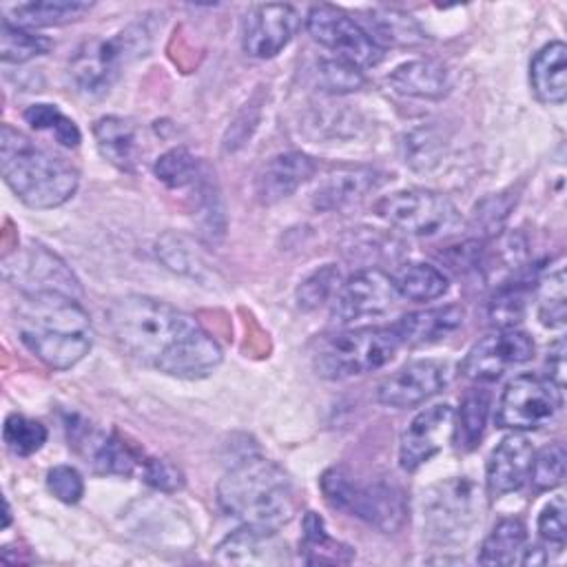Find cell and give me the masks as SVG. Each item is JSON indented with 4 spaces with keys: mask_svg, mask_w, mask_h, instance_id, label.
<instances>
[{
    "mask_svg": "<svg viewBox=\"0 0 567 567\" xmlns=\"http://www.w3.org/2000/svg\"><path fill=\"white\" fill-rule=\"evenodd\" d=\"M117 346L133 359L177 379H204L221 363L219 343L188 312L146 297L126 295L106 312Z\"/></svg>",
    "mask_w": 567,
    "mask_h": 567,
    "instance_id": "obj_1",
    "label": "cell"
},
{
    "mask_svg": "<svg viewBox=\"0 0 567 567\" xmlns=\"http://www.w3.org/2000/svg\"><path fill=\"white\" fill-rule=\"evenodd\" d=\"M16 328L24 348L53 370H69L89 354L93 326L80 299L64 295H22Z\"/></svg>",
    "mask_w": 567,
    "mask_h": 567,
    "instance_id": "obj_2",
    "label": "cell"
},
{
    "mask_svg": "<svg viewBox=\"0 0 567 567\" xmlns=\"http://www.w3.org/2000/svg\"><path fill=\"white\" fill-rule=\"evenodd\" d=\"M219 507L244 525L281 527L297 509L290 476L275 461L246 456L237 461L217 485Z\"/></svg>",
    "mask_w": 567,
    "mask_h": 567,
    "instance_id": "obj_3",
    "label": "cell"
},
{
    "mask_svg": "<svg viewBox=\"0 0 567 567\" xmlns=\"http://www.w3.org/2000/svg\"><path fill=\"white\" fill-rule=\"evenodd\" d=\"M0 171L13 195L40 210L62 206L80 184V175L69 162L44 151L11 124L0 128Z\"/></svg>",
    "mask_w": 567,
    "mask_h": 567,
    "instance_id": "obj_4",
    "label": "cell"
},
{
    "mask_svg": "<svg viewBox=\"0 0 567 567\" xmlns=\"http://www.w3.org/2000/svg\"><path fill=\"white\" fill-rule=\"evenodd\" d=\"M401 346L394 326H365L323 337L312 354L319 377L341 381L383 368Z\"/></svg>",
    "mask_w": 567,
    "mask_h": 567,
    "instance_id": "obj_5",
    "label": "cell"
},
{
    "mask_svg": "<svg viewBox=\"0 0 567 567\" xmlns=\"http://www.w3.org/2000/svg\"><path fill=\"white\" fill-rule=\"evenodd\" d=\"M151 47V33L144 24H128L111 38L86 40L71 58L69 73L82 95H104L122 71L144 55Z\"/></svg>",
    "mask_w": 567,
    "mask_h": 567,
    "instance_id": "obj_6",
    "label": "cell"
},
{
    "mask_svg": "<svg viewBox=\"0 0 567 567\" xmlns=\"http://www.w3.org/2000/svg\"><path fill=\"white\" fill-rule=\"evenodd\" d=\"M319 485L334 509L348 512L379 532H396L408 518L405 494L394 483L374 481L361 485L346 467H330L323 472Z\"/></svg>",
    "mask_w": 567,
    "mask_h": 567,
    "instance_id": "obj_7",
    "label": "cell"
},
{
    "mask_svg": "<svg viewBox=\"0 0 567 567\" xmlns=\"http://www.w3.org/2000/svg\"><path fill=\"white\" fill-rule=\"evenodd\" d=\"M374 213L399 228L416 237H436L458 226V208L441 193L427 188H405L381 197L374 204Z\"/></svg>",
    "mask_w": 567,
    "mask_h": 567,
    "instance_id": "obj_8",
    "label": "cell"
},
{
    "mask_svg": "<svg viewBox=\"0 0 567 567\" xmlns=\"http://www.w3.org/2000/svg\"><path fill=\"white\" fill-rule=\"evenodd\" d=\"M306 29L312 40L334 53V58L359 69L374 66L383 58V49L370 38L365 27L332 4L312 7L306 16Z\"/></svg>",
    "mask_w": 567,
    "mask_h": 567,
    "instance_id": "obj_9",
    "label": "cell"
},
{
    "mask_svg": "<svg viewBox=\"0 0 567 567\" xmlns=\"http://www.w3.org/2000/svg\"><path fill=\"white\" fill-rule=\"evenodd\" d=\"M563 405V390L547 377L532 372L514 377L496 405V425L507 430H538Z\"/></svg>",
    "mask_w": 567,
    "mask_h": 567,
    "instance_id": "obj_10",
    "label": "cell"
},
{
    "mask_svg": "<svg viewBox=\"0 0 567 567\" xmlns=\"http://www.w3.org/2000/svg\"><path fill=\"white\" fill-rule=\"evenodd\" d=\"M2 275L22 295H64L73 299L82 297L80 281L71 268L55 252L40 244L4 255Z\"/></svg>",
    "mask_w": 567,
    "mask_h": 567,
    "instance_id": "obj_11",
    "label": "cell"
},
{
    "mask_svg": "<svg viewBox=\"0 0 567 567\" xmlns=\"http://www.w3.org/2000/svg\"><path fill=\"white\" fill-rule=\"evenodd\" d=\"M476 520V489L467 478L439 483L423 498V525L436 540H458Z\"/></svg>",
    "mask_w": 567,
    "mask_h": 567,
    "instance_id": "obj_12",
    "label": "cell"
},
{
    "mask_svg": "<svg viewBox=\"0 0 567 567\" xmlns=\"http://www.w3.org/2000/svg\"><path fill=\"white\" fill-rule=\"evenodd\" d=\"M534 341L516 328H501L478 339L461 363V374L472 381H496L507 370L529 361Z\"/></svg>",
    "mask_w": 567,
    "mask_h": 567,
    "instance_id": "obj_13",
    "label": "cell"
},
{
    "mask_svg": "<svg viewBox=\"0 0 567 567\" xmlns=\"http://www.w3.org/2000/svg\"><path fill=\"white\" fill-rule=\"evenodd\" d=\"M392 277L379 268H363L346 279L332 297V319L352 323L368 317H381L396 303Z\"/></svg>",
    "mask_w": 567,
    "mask_h": 567,
    "instance_id": "obj_14",
    "label": "cell"
},
{
    "mask_svg": "<svg viewBox=\"0 0 567 567\" xmlns=\"http://www.w3.org/2000/svg\"><path fill=\"white\" fill-rule=\"evenodd\" d=\"M450 383V365L436 359H419L388 374L377 388V401L388 408H414L439 394Z\"/></svg>",
    "mask_w": 567,
    "mask_h": 567,
    "instance_id": "obj_15",
    "label": "cell"
},
{
    "mask_svg": "<svg viewBox=\"0 0 567 567\" xmlns=\"http://www.w3.org/2000/svg\"><path fill=\"white\" fill-rule=\"evenodd\" d=\"M454 408L436 403L421 410L403 430L399 441V465L414 472L454 439Z\"/></svg>",
    "mask_w": 567,
    "mask_h": 567,
    "instance_id": "obj_16",
    "label": "cell"
},
{
    "mask_svg": "<svg viewBox=\"0 0 567 567\" xmlns=\"http://www.w3.org/2000/svg\"><path fill=\"white\" fill-rule=\"evenodd\" d=\"M299 29V13L290 4H257L241 27V47L250 58L268 60L281 53Z\"/></svg>",
    "mask_w": 567,
    "mask_h": 567,
    "instance_id": "obj_17",
    "label": "cell"
},
{
    "mask_svg": "<svg viewBox=\"0 0 567 567\" xmlns=\"http://www.w3.org/2000/svg\"><path fill=\"white\" fill-rule=\"evenodd\" d=\"M213 560L219 565L275 567L290 563V551L277 529L244 525L221 538L215 547Z\"/></svg>",
    "mask_w": 567,
    "mask_h": 567,
    "instance_id": "obj_18",
    "label": "cell"
},
{
    "mask_svg": "<svg viewBox=\"0 0 567 567\" xmlns=\"http://www.w3.org/2000/svg\"><path fill=\"white\" fill-rule=\"evenodd\" d=\"M532 456H534V447L527 436L523 434L505 436L492 450L485 465L487 494L498 498L523 487V483L529 478Z\"/></svg>",
    "mask_w": 567,
    "mask_h": 567,
    "instance_id": "obj_19",
    "label": "cell"
},
{
    "mask_svg": "<svg viewBox=\"0 0 567 567\" xmlns=\"http://www.w3.org/2000/svg\"><path fill=\"white\" fill-rule=\"evenodd\" d=\"M315 171V162L303 153L288 151L272 155L255 175V195L266 206L277 204L301 188Z\"/></svg>",
    "mask_w": 567,
    "mask_h": 567,
    "instance_id": "obj_20",
    "label": "cell"
},
{
    "mask_svg": "<svg viewBox=\"0 0 567 567\" xmlns=\"http://www.w3.org/2000/svg\"><path fill=\"white\" fill-rule=\"evenodd\" d=\"M93 137L100 155L124 173H133L137 168L142 155V142L137 126L117 115H104L93 124Z\"/></svg>",
    "mask_w": 567,
    "mask_h": 567,
    "instance_id": "obj_21",
    "label": "cell"
},
{
    "mask_svg": "<svg viewBox=\"0 0 567 567\" xmlns=\"http://www.w3.org/2000/svg\"><path fill=\"white\" fill-rule=\"evenodd\" d=\"M465 321V310L456 303L416 310L401 317L394 328L399 332L401 346H427L436 343L452 332H456Z\"/></svg>",
    "mask_w": 567,
    "mask_h": 567,
    "instance_id": "obj_22",
    "label": "cell"
},
{
    "mask_svg": "<svg viewBox=\"0 0 567 567\" xmlns=\"http://www.w3.org/2000/svg\"><path fill=\"white\" fill-rule=\"evenodd\" d=\"M536 97L545 104H563L567 97V47L560 40L545 44L529 64Z\"/></svg>",
    "mask_w": 567,
    "mask_h": 567,
    "instance_id": "obj_23",
    "label": "cell"
},
{
    "mask_svg": "<svg viewBox=\"0 0 567 567\" xmlns=\"http://www.w3.org/2000/svg\"><path fill=\"white\" fill-rule=\"evenodd\" d=\"M374 188V173L370 168H343L330 173L315 190L312 204L319 210L346 208Z\"/></svg>",
    "mask_w": 567,
    "mask_h": 567,
    "instance_id": "obj_24",
    "label": "cell"
},
{
    "mask_svg": "<svg viewBox=\"0 0 567 567\" xmlns=\"http://www.w3.org/2000/svg\"><path fill=\"white\" fill-rule=\"evenodd\" d=\"M388 84L410 97H441L450 86V78L443 64L432 60H412L396 66L388 75Z\"/></svg>",
    "mask_w": 567,
    "mask_h": 567,
    "instance_id": "obj_25",
    "label": "cell"
},
{
    "mask_svg": "<svg viewBox=\"0 0 567 567\" xmlns=\"http://www.w3.org/2000/svg\"><path fill=\"white\" fill-rule=\"evenodd\" d=\"M392 284L399 297L410 301H432L447 292V277L432 264L408 261L401 264L392 275Z\"/></svg>",
    "mask_w": 567,
    "mask_h": 567,
    "instance_id": "obj_26",
    "label": "cell"
},
{
    "mask_svg": "<svg viewBox=\"0 0 567 567\" xmlns=\"http://www.w3.org/2000/svg\"><path fill=\"white\" fill-rule=\"evenodd\" d=\"M527 543V529L520 518H501L492 532L485 536L478 563L481 565H512L520 560V554L525 551Z\"/></svg>",
    "mask_w": 567,
    "mask_h": 567,
    "instance_id": "obj_27",
    "label": "cell"
},
{
    "mask_svg": "<svg viewBox=\"0 0 567 567\" xmlns=\"http://www.w3.org/2000/svg\"><path fill=\"white\" fill-rule=\"evenodd\" d=\"M91 2L80 0H42V2H24L11 9L13 24L24 29L35 27H58L66 22L80 20L91 11Z\"/></svg>",
    "mask_w": 567,
    "mask_h": 567,
    "instance_id": "obj_28",
    "label": "cell"
},
{
    "mask_svg": "<svg viewBox=\"0 0 567 567\" xmlns=\"http://www.w3.org/2000/svg\"><path fill=\"white\" fill-rule=\"evenodd\" d=\"M303 560L308 565H343L352 560V547L334 540L326 532V523L319 514L308 512L303 516V540H301Z\"/></svg>",
    "mask_w": 567,
    "mask_h": 567,
    "instance_id": "obj_29",
    "label": "cell"
},
{
    "mask_svg": "<svg viewBox=\"0 0 567 567\" xmlns=\"http://www.w3.org/2000/svg\"><path fill=\"white\" fill-rule=\"evenodd\" d=\"M489 416V392L470 390L461 401L458 414H454V441L458 450H474L483 439Z\"/></svg>",
    "mask_w": 567,
    "mask_h": 567,
    "instance_id": "obj_30",
    "label": "cell"
},
{
    "mask_svg": "<svg viewBox=\"0 0 567 567\" xmlns=\"http://www.w3.org/2000/svg\"><path fill=\"white\" fill-rule=\"evenodd\" d=\"M157 179L168 188H186L199 186L204 182L202 162L184 146H175L162 153L153 166Z\"/></svg>",
    "mask_w": 567,
    "mask_h": 567,
    "instance_id": "obj_31",
    "label": "cell"
},
{
    "mask_svg": "<svg viewBox=\"0 0 567 567\" xmlns=\"http://www.w3.org/2000/svg\"><path fill=\"white\" fill-rule=\"evenodd\" d=\"M53 42L47 35H38L24 27L13 24L9 18H2L0 29V58L2 62L22 64L38 55L49 53Z\"/></svg>",
    "mask_w": 567,
    "mask_h": 567,
    "instance_id": "obj_32",
    "label": "cell"
},
{
    "mask_svg": "<svg viewBox=\"0 0 567 567\" xmlns=\"http://www.w3.org/2000/svg\"><path fill=\"white\" fill-rule=\"evenodd\" d=\"M538 317L549 328H560L567 317L563 259L538 281Z\"/></svg>",
    "mask_w": 567,
    "mask_h": 567,
    "instance_id": "obj_33",
    "label": "cell"
},
{
    "mask_svg": "<svg viewBox=\"0 0 567 567\" xmlns=\"http://www.w3.org/2000/svg\"><path fill=\"white\" fill-rule=\"evenodd\" d=\"M24 120L35 128V131H44L51 133L55 137V142H60L66 148H75L82 140L78 124L66 117L55 104H31L24 111Z\"/></svg>",
    "mask_w": 567,
    "mask_h": 567,
    "instance_id": "obj_34",
    "label": "cell"
},
{
    "mask_svg": "<svg viewBox=\"0 0 567 567\" xmlns=\"http://www.w3.org/2000/svg\"><path fill=\"white\" fill-rule=\"evenodd\" d=\"M2 441L16 456L35 454L47 441V427L40 421L27 419L22 414H9L2 425Z\"/></svg>",
    "mask_w": 567,
    "mask_h": 567,
    "instance_id": "obj_35",
    "label": "cell"
},
{
    "mask_svg": "<svg viewBox=\"0 0 567 567\" xmlns=\"http://www.w3.org/2000/svg\"><path fill=\"white\" fill-rule=\"evenodd\" d=\"M341 286V272L334 264H326L321 268H317L315 272H310L295 292L297 306L301 310H315L319 306H323L328 299L334 297V292Z\"/></svg>",
    "mask_w": 567,
    "mask_h": 567,
    "instance_id": "obj_36",
    "label": "cell"
},
{
    "mask_svg": "<svg viewBox=\"0 0 567 567\" xmlns=\"http://www.w3.org/2000/svg\"><path fill=\"white\" fill-rule=\"evenodd\" d=\"M565 447L560 443L545 445L538 454L532 456L529 478L538 492L554 489L565 478Z\"/></svg>",
    "mask_w": 567,
    "mask_h": 567,
    "instance_id": "obj_37",
    "label": "cell"
},
{
    "mask_svg": "<svg viewBox=\"0 0 567 567\" xmlns=\"http://www.w3.org/2000/svg\"><path fill=\"white\" fill-rule=\"evenodd\" d=\"M157 257L166 264V268L179 272V275H197L202 261L195 248L188 244L186 237L175 233H164L157 239Z\"/></svg>",
    "mask_w": 567,
    "mask_h": 567,
    "instance_id": "obj_38",
    "label": "cell"
},
{
    "mask_svg": "<svg viewBox=\"0 0 567 567\" xmlns=\"http://www.w3.org/2000/svg\"><path fill=\"white\" fill-rule=\"evenodd\" d=\"M319 78H321V84L328 89V91H334V93H343V91H357L361 84H363V75H361V69L346 62V60H339V58H332V60H321L319 64Z\"/></svg>",
    "mask_w": 567,
    "mask_h": 567,
    "instance_id": "obj_39",
    "label": "cell"
},
{
    "mask_svg": "<svg viewBox=\"0 0 567 567\" xmlns=\"http://www.w3.org/2000/svg\"><path fill=\"white\" fill-rule=\"evenodd\" d=\"M49 492L62 503H78L84 496V481L80 472L71 465H55L47 472Z\"/></svg>",
    "mask_w": 567,
    "mask_h": 567,
    "instance_id": "obj_40",
    "label": "cell"
},
{
    "mask_svg": "<svg viewBox=\"0 0 567 567\" xmlns=\"http://www.w3.org/2000/svg\"><path fill=\"white\" fill-rule=\"evenodd\" d=\"M525 310V295L520 288L509 286L503 288L489 303V317L501 328H514L516 321H520Z\"/></svg>",
    "mask_w": 567,
    "mask_h": 567,
    "instance_id": "obj_41",
    "label": "cell"
},
{
    "mask_svg": "<svg viewBox=\"0 0 567 567\" xmlns=\"http://www.w3.org/2000/svg\"><path fill=\"white\" fill-rule=\"evenodd\" d=\"M538 534L545 543L556 545L558 549L565 545V534H567V525H565V498L556 496L551 498L540 516H538Z\"/></svg>",
    "mask_w": 567,
    "mask_h": 567,
    "instance_id": "obj_42",
    "label": "cell"
},
{
    "mask_svg": "<svg viewBox=\"0 0 567 567\" xmlns=\"http://www.w3.org/2000/svg\"><path fill=\"white\" fill-rule=\"evenodd\" d=\"M142 478L164 492H175L182 487V474L162 458H146L142 465Z\"/></svg>",
    "mask_w": 567,
    "mask_h": 567,
    "instance_id": "obj_43",
    "label": "cell"
},
{
    "mask_svg": "<svg viewBox=\"0 0 567 567\" xmlns=\"http://www.w3.org/2000/svg\"><path fill=\"white\" fill-rule=\"evenodd\" d=\"M547 379L563 390L565 385V341L558 339L547 352Z\"/></svg>",
    "mask_w": 567,
    "mask_h": 567,
    "instance_id": "obj_44",
    "label": "cell"
},
{
    "mask_svg": "<svg viewBox=\"0 0 567 567\" xmlns=\"http://www.w3.org/2000/svg\"><path fill=\"white\" fill-rule=\"evenodd\" d=\"M9 520H11V509H9V503H7V498H4V520H2V527H7Z\"/></svg>",
    "mask_w": 567,
    "mask_h": 567,
    "instance_id": "obj_45",
    "label": "cell"
}]
</instances>
